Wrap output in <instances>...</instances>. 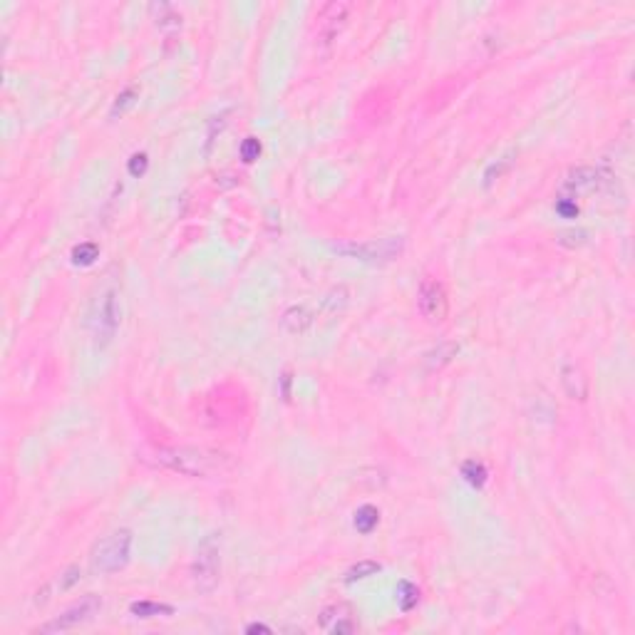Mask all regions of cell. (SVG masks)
Here are the masks:
<instances>
[{"label": "cell", "mask_w": 635, "mask_h": 635, "mask_svg": "<svg viewBox=\"0 0 635 635\" xmlns=\"http://www.w3.org/2000/svg\"><path fill=\"white\" fill-rule=\"evenodd\" d=\"M80 578H82V571H80V566H70V569L60 576V581H57V588L60 591H70L75 583H80Z\"/></svg>", "instance_id": "cell-26"}, {"label": "cell", "mask_w": 635, "mask_h": 635, "mask_svg": "<svg viewBox=\"0 0 635 635\" xmlns=\"http://www.w3.org/2000/svg\"><path fill=\"white\" fill-rule=\"evenodd\" d=\"M380 524V511L375 506L365 504L355 511V519H352V526L360 531V534H373V528Z\"/></svg>", "instance_id": "cell-16"}, {"label": "cell", "mask_w": 635, "mask_h": 635, "mask_svg": "<svg viewBox=\"0 0 635 635\" xmlns=\"http://www.w3.org/2000/svg\"><path fill=\"white\" fill-rule=\"evenodd\" d=\"M420 603V588L410 581H402L397 586V606L402 611H412Z\"/></svg>", "instance_id": "cell-21"}, {"label": "cell", "mask_w": 635, "mask_h": 635, "mask_svg": "<svg viewBox=\"0 0 635 635\" xmlns=\"http://www.w3.org/2000/svg\"><path fill=\"white\" fill-rule=\"evenodd\" d=\"M556 244L566 246V249H581V246L588 244V231H583V229H564V231H558Z\"/></svg>", "instance_id": "cell-22"}, {"label": "cell", "mask_w": 635, "mask_h": 635, "mask_svg": "<svg viewBox=\"0 0 635 635\" xmlns=\"http://www.w3.org/2000/svg\"><path fill=\"white\" fill-rule=\"evenodd\" d=\"M129 613L134 618H159V616H174V606L169 603H154V600H137L132 603Z\"/></svg>", "instance_id": "cell-14"}, {"label": "cell", "mask_w": 635, "mask_h": 635, "mask_svg": "<svg viewBox=\"0 0 635 635\" xmlns=\"http://www.w3.org/2000/svg\"><path fill=\"white\" fill-rule=\"evenodd\" d=\"M229 112H221L219 117H214L211 122H208V132H206V154L211 152V147H214L216 142V134H221L224 132V127L229 125Z\"/></svg>", "instance_id": "cell-24"}, {"label": "cell", "mask_w": 635, "mask_h": 635, "mask_svg": "<svg viewBox=\"0 0 635 635\" xmlns=\"http://www.w3.org/2000/svg\"><path fill=\"white\" fill-rule=\"evenodd\" d=\"M129 553H132V531L129 528H117L112 534H107L105 539H100L92 546L89 553V566L95 573H117L129 564Z\"/></svg>", "instance_id": "cell-3"}, {"label": "cell", "mask_w": 635, "mask_h": 635, "mask_svg": "<svg viewBox=\"0 0 635 635\" xmlns=\"http://www.w3.org/2000/svg\"><path fill=\"white\" fill-rule=\"evenodd\" d=\"M238 152H241V159H244L246 164H251V161H256L261 156V142L256 137H249L241 142V149H238Z\"/></svg>", "instance_id": "cell-25"}, {"label": "cell", "mask_w": 635, "mask_h": 635, "mask_svg": "<svg viewBox=\"0 0 635 635\" xmlns=\"http://www.w3.org/2000/svg\"><path fill=\"white\" fill-rule=\"evenodd\" d=\"M137 100H139V89H137V87H127V89H122V92H119V95L114 97L112 109H109V117L117 119V117H122V114H127L132 107H134V105H137Z\"/></svg>", "instance_id": "cell-17"}, {"label": "cell", "mask_w": 635, "mask_h": 635, "mask_svg": "<svg viewBox=\"0 0 635 635\" xmlns=\"http://www.w3.org/2000/svg\"><path fill=\"white\" fill-rule=\"evenodd\" d=\"M315 323V313L308 308V305H291L280 315V328H283L288 335H301L305 332L310 325Z\"/></svg>", "instance_id": "cell-11"}, {"label": "cell", "mask_w": 635, "mask_h": 635, "mask_svg": "<svg viewBox=\"0 0 635 635\" xmlns=\"http://www.w3.org/2000/svg\"><path fill=\"white\" fill-rule=\"evenodd\" d=\"M149 459L156 467L184 476H226L236 469V462L229 454L196 447H159Z\"/></svg>", "instance_id": "cell-1"}, {"label": "cell", "mask_w": 635, "mask_h": 635, "mask_svg": "<svg viewBox=\"0 0 635 635\" xmlns=\"http://www.w3.org/2000/svg\"><path fill=\"white\" fill-rule=\"evenodd\" d=\"M152 12H154V23L159 30H164V33H174V30L181 28V15H179L177 10H174V6H169V3H159V6H152Z\"/></svg>", "instance_id": "cell-13"}, {"label": "cell", "mask_w": 635, "mask_h": 635, "mask_svg": "<svg viewBox=\"0 0 635 635\" xmlns=\"http://www.w3.org/2000/svg\"><path fill=\"white\" fill-rule=\"evenodd\" d=\"M246 633H271V628L263 623H251L249 628H246Z\"/></svg>", "instance_id": "cell-29"}, {"label": "cell", "mask_w": 635, "mask_h": 635, "mask_svg": "<svg viewBox=\"0 0 635 635\" xmlns=\"http://www.w3.org/2000/svg\"><path fill=\"white\" fill-rule=\"evenodd\" d=\"M335 253L362 263H390L404 251V238H370V241H340L330 246Z\"/></svg>", "instance_id": "cell-4"}, {"label": "cell", "mask_w": 635, "mask_h": 635, "mask_svg": "<svg viewBox=\"0 0 635 635\" xmlns=\"http://www.w3.org/2000/svg\"><path fill=\"white\" fill-rule=\"evenodd\" d=\"M348 298H350V293H348V288H343V285H338V288H332L330 293H328L325 298H323L321 303V310L328 315H338L340 310L348 305Z\"/></svg>", "instance_id": "cell-19"}, {"label": "cell", "mask_w": 635, "mask_h": 635, "mask_svg": "<svg viewBox=\"0 0 635 635\" xmlns=\"http://www.w3.org/2000/svg\"><path fill=\"white\" fill-rule=\"evenodd\" d=\"M417 308L429 323H442L449 313V296L437 278H424L417 291Z\"/></svg>", "instance_id": "cell-7"}, {"label": "cell", "mask_w": 635, "mask_h": 635, "mask_svg": "<svg viewBox=\"0 0 635 635\" xmlns=\"http://www.w3.org/2000/svg\"><path fill=\"white\" fill-rule=\"evenodd\" d=\"M561 387H564L566 397L569 400H578V402H583V400L588 397V375H586V370H583L581 365H576V362H566L564 368H561Z\"/></svg>", "instance_id": "cell-10"}, {"label": "cell", "mask_w": 635, "mask_h": 635, "mask_svg": "<svg viewBox=\"0 0 635 635\" xmlns=\"http://www.w3.org/2000/svg\"><path fill=\"white\" fill-rule=\"evenodd\" d=\"M100 608H102V600L97 598V596H84L82 600H78L75 606L62 611L55 620L40 625L37 630H40V633H65V630H72V628H78V625L87 623V620H92V618L100 613Z\"/></svg>", "instance_id": "cell-8"}, {"label": "cell", "mask_w": 635, "mask_h": 635, "mask_svg": "<svg viewBox=\"0 0 635 635\" xmlns=\"http://www.w3.org/2000/svg\"><path fill=\"white\" fill-rule=\"evenodd\" d=\"M328 630H330V633H338V635L340 633H352V630H355V623L348 620V618H343V620H338L335 625H328Z\"/></svg>", "instance_id": "cell-28"}, {"label": "cell", "mask_w": 635, "mask_h": 635, "mask_svg": "<svg viewBox=\"0 0 635 635\" xmlns=\"http://www.w3.org/2000/svg\"><path fill=\"white\" fill-rule=\"evenodd\" d=\"M380 571H382V566L377 564V561H360V564H355L352 569H348V573H345V583L365 581V578H370V576H377Z\"/></svg>", "instance_id": "cell-20"}, {"label": "cell", "mask_w": 635, "mask_h": 635, "mask_svg": "<svg viewBox=\"0 0 635 635\" xmlns=\"http://www.w3.org/2000/svg\"><path fill=\"white\" fill-rule=\"evenodd\" d=\"M613 181H616L613 174L606 172V169H600V166H576V169H571L569 177L564 179L558 196L576 202L581 194H593V191H600L606 184H613Z\"/></svg>", "instance_id": "cell-6"}, {"label": "cell", "mask_w": 635, "mask_h": 635, "mask_svg": "<svg viewBox=\"0 0 635 635\" xmlns=\"http://www.w3.org/2000/svg\"><path fill=\"white\" fill-rule=\"evenodd\" d=\"M97 256H100V249L95 244H80L78 249L72 251V261L78 266H89V263H95Z\"/></svg>", "instance_id": "cell-23"}, {"label": "cell", "mask_w": 635, "mask_h": 635, "mask_svg": "<svg viewBox=\"0 0 635 635\" xmlns=\"http://www.w3.org/2000/svg\"><path fill=\"white\" fill-rule=\"evenodd\" d=\"M462 476H464V481H467V484L481 489L484 484H487L489 472H487V467H484L481 462H476V459H467V462L462 464Z\"/></svg>", "instance_id": "cell-18"}, {"label": "cell", "mask_w": 635, "mask_h": 635, "mask_svg": "<svg viewBox=\"0 0 635 635\" xmlns=\"http://www.w3.org/2000/svg\"><path fill=\"white\" fill-rule=\"evenodd\" d=\"M221 578V534H208L199 544L191 564V583L199 593H211Z\"/></svg>", "instance_id": "cell-5"}, {"label": "cell", "mask_w": 635, "mask_h": 635, "mask_svg": "<svg viewBox=\"0 0 635 635\" xmlns=\"http://www.w3.org/2000/svg\"><path fill=\"white\" fill-rule=\"evenodd\" d=\"M348 15H350L348 3H328V6H323V10L318 12V45L330 48L345 30V25H348Z\"/></svg>", "instance_id": "cell-9"}, {"label": "cell", "mask_w": 635, "mask_h": 635, "mask_svg": "<svg viewBox=\"0 0 635 635\" xmlns=\"http://www.w3.org/2000/svg\"><path fill=\"white\" fill-rule=\"evenodd\" d=\"M147 166H149L147 154H144V152H139V154H132V159H129V164H127V169H129L132 177H142V174L147 172Z\"/></svg>", "instance_id": "cell-27"}, {"label": "cell", "mask_w": 635, "mask_h": 635, "mask_svg": "<svg viewBox=\"0 0 635 635\" xmlns=\"http://www.w3.org/2000/svg\"><path fill=\"white\" fill-rule=\"evenodd\" d=\"M514 161H517V149H509L504 156H499L497 161H492V164L487 166V172H484V184L489 186L492 181H497V179L504 177L511 166H514Z\"/></svg>", "instance_id": "cell-15"}, {"label": "cell", "mask_w": 635, "mask_h": 635, "mask_svg": "<svg viewBox=\"0 0 635 635\" xmlns=\"http://www.w3.org/2000/svg\"><path fill=\"white\" fill-rule=\"evenodd\" d=\"M119 323H122L119 291L117 285L109 283L97 293V298L92 301V308H89V330H92L97 348H107L112 343L119 330Z\"/></svg>", "instance_id": "cell-2"}, {"label": "cell", "mask_w": 635, "mask_h": 635, "mask_svg": "<svg viewBox=\"0 0 635 635\" xmlns=\"http://www.w3.org/2000/svg\"><path fill=\"white\" fill-rule=\"evenodd\" d=\"M457 352H459V343L447 340V343H440L437 348H432V350L424 355V362H427L429 370H440V368H445V365H449V362L457 357Z\"/></svg>", "instance_id": "cell-12"}]
</instances>
